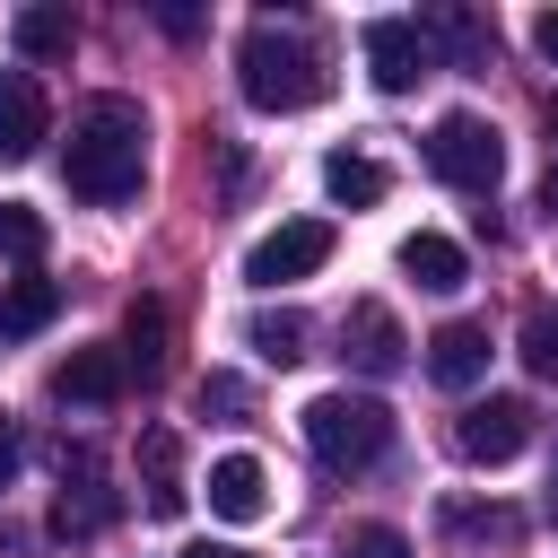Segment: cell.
<instances>
[{
  "instance_id": "6da1fadb",
  "label": "cell",
  "mask_w": 558,
  "mask_h": 558,
  "mask_svg": "<svg viewBox=\"0 0 558 558\" xmlns=\"http://www.w3.org/2000/svg\"><path fill=\"white\" fill-rule=\"evenodd\" d=\"M140 174H148V113L131 96H87L70 113V140H61V183L78 201L113 209L140 192Z\"/></svg>"
},
{
  "instance_id": "7a4b0ae2",
  "label": "cell",
  "mask_w": 558,
  "mask_h": 558,
  "mask_svg": "<svg viewBox=\"0 0 558 558\" xmlns=\"http://www.w3.org/2000/svg\"><path fill=\"white\" fill-rule=\"evenodd\" d=\"M235 87L262 113H305V105L331 96V70H323V52L296 17H253L244 44H235Z\"/></svg>"
},
{
  "instance_id": "3957f363",
  "label": "cell",
  "mask_w": 558,
  "mask_h": 558,
  "mask_svg": "<svg viewBox=\"0 0 558 558\" xmlns=\"http://www.w3.org/2000/svg\"><path fill=\"white\" fill-rule=\"evenodd\" d=\"M305 445H314V462L331 480H357V471H375L392 453V410L375 392H314L305 401Z\"/></svg>"
},
{
  "instance_id": "277c9868",
  "label": "cell",
  "mask_w": 558,
  "mask_h": 558,
  "mask_svg": "<svg viewBox=\"0 0 558 558\" xmlns=\"http://www.w3.org/2000/svg\"><path fill=\"white\" fill-rule=\"evenodd\" d=\"M427 166H436L453 192H497V174H506V140H497L480 113H445V122L427 131Z\"/></svg>"
},
{
  "instance_id": "5b68a950",
  "label": "cell",
  "mask_w": 558,
  "mask_h": 558,
  "mask_svg": "<svg viewBox=\"0 0 558 558\" xmlns=\"http://www.w3.org/2000/svg\"><path fill=\"white\" fill-rule=\"evenodd\" d=\"M331 262V227L323 218H288V227H270L253 253H244V279L253 288H288V279H314Z\"/></svg>"
},
{
  "instance_id": "8992f818",
  "label": "cell",
  "mask_w": 558,
  "mask_h": 558,
  "mask_svg": "<svg viewBox=\"0 0 558 558\" xmlns=\"http://www.w3.org/2000/svg\"><path fill=\"white\" fill-rule=\"evenodd\" d=\"M523 445H532V401H514V392H488V401H471L453 418V453L462 462H514Z\"/></svg>"
},
{
  "instance_id": "52a82bcc",
  "label": "cell",
  "mask_w": 558,
  "mask_h": 558,
  "mask_svg": "<svg viewBox=\"0 0 558 558\" xmlns=\"http://www.w3.org/2000/svg\"><path fill=\"white\" fill-rule=\"evenodd\" d=\"M366 78L384 87V96H401V87H418L427 78V44H418V17H366Z\"/></svg>"
},
{
  "instance_id": "ba28073f",
  "label": "cell",
  "mask_w": 558,
  "mask_h": 558,
  "mask_svg": "<svg viewBox=\"0 0 558 558\" xmlns=\"http://www.w3.org/2000/svg\"><path fill=\"white\" fill-rule=\"evenodd\" d=\"M418 44H427V52L445 44V61H453V70H471V78H488V70H497V26H488L480 9H427V17H418Z\"/></svg>"
},
{
  "instance_id": "9c48e42d",
  "label": "cell",
  "mask_w": 558,
  "mask_h": 558,
  "mask_svg": "<svg viewBox=\"0 0 558 558\" xmlns=\"http://www.w3.org/2000/svg\"><path fill=\"white\" fill-rule=\"evenodd\" d=\"M340 349H349V366H357V375H392V366L410 357V340H401L392 305H375V296H357V305L340 314Z\"/></svg>"
},
{
  "instance_id": "30bf717a",
  "label": "cell",
  "mask_w": 558,
  "mask_h": 558,
  "mask_svg": "<svg viewBox=\"0 0 558 558\" xmlns=\"http://www.w3.org/2000/svg\"><path fill=\"white\" fill-rule=\"evenodd\" d=\"M122 349H70L61 366H52V401H70V410H113L122 401Z\"/></svg>"
},
{
  "instance_id": "8fae6325",
  "label": "cell",
  "mask_w": 558,
  "mask_h": 558,
  "mask_svg": "<svg viewBox=\"0 0 558 558\" xmlns=\"http://www.w3.org/2000/svg\"><path fill=\"white\" fill-rule=\"evenodd\" d=\"M166 349H174V314H166V296H131V305H122V375L157 384V375H166Z\"/></svg>"
},
{
  "instance_id": "7c38bea8",
  "label": "cell",
  "mask_w": 558,
  "mask_h": 558,
  "mask_svg": "<svg viewBox=\"0 0 558 558\" xmlns=\"http://www.w3.org/2000/svg\"><path fill=\"white\" fill-rule=\"evenodd\" d=\"M44 87L26 78V70H0V166H26L35 148H44Z\"/></svg>"
},
{
  "instance_id": "4fadbf2b",
  "label": "cell",
  "mask_w": 558,
  "mask_h": 558,
  "mask_svg": "<svg viewBox=\"0 0 558 558\" xmlns=\"http://www.w3.org/2000/svg\"><path fill=\"white\" fill-rule=\"evenodd\" d=\"M262 506H270V471H262L253 453H218V462H209V514L253 523Z\"/></svg>"
},
{
  "instance_id": "5bb4252c",
  "label": "cell",
  "mask_w": 558,
  "mask_h": 558,
  "mask_svg": "<svg viewBox=\"0 0 558 558\" xmlns=\"http://www.w3.org/2000/svg\"><path fill=\"white\" fill-rule=\"evenodd\" d=\"M427 375H436L445 392L480 384V375H488V323H445V331L427 340Z\"/></svg>"
},
{
  "instance_id": "9a60e30c",
  "label": "cell",
  "mask_w": 558,
  "mask_h": 558,
  "mask_svg": "<svg viewBox=\"0 0 558 558\" xmlns=\"http://www.w3.org/2000/svg\"><path fill=\"white\" fill-rule=\"evenodd\" d=\"M113 514H122V497H113V488H105V480H96V471L78 462V480H61V506H52V532H61V541H87V532H105Z\"/></svg>"
},
{
  "instance_id": "2e32d148",
  "label": "cell",
  "mask_w": 558,
  "mask_h": 558,
  "mask_svg": "<svg viewBox=\"0 0 558 558\" xmlns=\"http://www.w3.org/2000/svg\"><path fill=\"white\" fill-rule=\"evenodd\" d=\"M323 192H331L340 209H375V201L392 192V174H384L366 148H331V157H323Z\"/></svg>"
},
{
  "instance_id": "e0dca14e",
  "label": "cell",
  "mask_w": 558,
  "mask_h": 558,
  "mask_svg": "<svg viewBox=\"0 0 558 558\" xmlns=\"http://www.w3.org/2000/svg\"><path fill=\"white\" fill-rule=\"evenodd\" d=\"M9 44H17L26 61H70V52H78V17H70V9H17V17H9Z\"/></svg>"
},
{
  "instance_id": "ac0fdd59",
  "label": "cell",
  "mask_w": 558,
  "mask_h": 558,
  "mask_svg": "<svg viewBox=\"0 0 558 558\" xmlns=\"http://www.w3.org/2000/svg\"><path fill=\"white\" fill-rule=\"evenodd\" d=\"M140 462H148V514H183V436L174 427H148L140 436Z\"/></svg>"
},
{
  "instance_id": "d6986e66",
  "label": "cell",
  "mask_w": 558,
  "mask_h": 558,
  "mask_svg": "<svg viewBox=\"0 0 558 558\" xmlns=\"http://www.w3.org/2000/svg\"><path fill=\"white\" fill-rule=\"evenodd\" d=\"M52 314H61V288H52V279H35V270H26V279H9V288H0V340H35Z\"/></svg>"
},
{
  "instance_id": "ffe728a7",
  "label": "cell",
  "mask_w": 558,
  "mask_h": 558,
  "mask_svg": "<svg viewBox=\"0 0 558 558\" xmlns=\"http://www.w3.org/2000/svg\"><path fill=\"white\" fill-rule=\"evenodd\" d=\"M244 349H253L262 366H296V357H305V314H296V305H262V314L244 323Z\"/></svg>"
},
{
  "instance_id": "44dd1931",
  "label": "cell",
  "mask_w": 558,
  "mask_h": 558,
  "mask_svg": "<svg viewBox=\"0 0 558 558\" xmlns=\"http://www.w3.org/2000/svg\"><path fill=\"white\" fill-rule=\"evenodd\" d=\"M401 270H410L418 288H436V296H445V288H462V244H453V235H436V227H418V235L401 244Z\"/></svg>"
},
{
  "instance_id": "7402d4cb",
  "label": "cell",
  "mask_w": 558,
  "mask_h": 558,
  "mask_svg": "<svg viewBox=\"0 0 558 558\" xmlns=\"http://www.w3.org/2000/svg\"><path fill=\"white\" fill-rule=\"evenodd\" d=\"M0 262H44V209H26V201H0Z\"/></svg>"
},
{
  "instance_id": "603a6c76",
  "label": "cell",
  "mask_w": 558,
  "mask_h": 558,
  "mask_svg": "<svg viewBox=\"0 0 558 558\" xmlns=\"http://www.w3.org/2000/svg\"><path fill=\"white\" fill-rule=\"evenodd\" d=\"M523 366H532L541 384H558V305H532V314H523Z\"/></svg>"
},
{
  "instance_id": "cb8c5ba5",
  "label": "cell",
  "mask_w": 558,
  "mask_h": 558,
  "mask_svg": "<svg viewBox=\"0 0 558 558\" xmlns=\"http://www.w3.org/2000/svg\"><path fill=\"white\" fill-rule=\"evenodd\" d=\"M340 558H410V532L401 523H349L340 532Z\"/></svg>"
},
{
  "instance_id": "d4e9b609",
  "label": "cell",
  "mask_w": 558,
  "mask_h": 558,
  "mask_svg": "<svg viewBox=\"0 0 558 558\" xmlns=\"http://www.w3.org/2000/svg\"><path fill=\"white\" fill-rule=\"evenodd\" d=\"M445 532H453V541H480V532H488V541H514L523 523H514V514H480V506H445Z\"/></svg>"
},
{
  "instance_id": "484cf974",
  "label": "cell",
  "mask_w": 558,
  "mask_h": 558,
  "mask_svg": "<svg viewBox=\"0 0 558 558\" xmlns=\"http://www.w3.org/2000/svg\"><path fill=\"white\" fill-rule=\"evenodd\" d=\"M201 410H244V384H235V375H209V384H201Z\"/></svg>"
},
{
  "instance_id": "4316f807",
  "label": "cell",
  "mask_w": 558,
  "mask_h": 558,
  "mask_svg": "<svg viewBox=\"0 0 558 558\" xmlns=\"http://www.w3.org/2000/svg\"><path fill=\"white\" fill-rule=\"evenodd\" d=\"M17 462H26V445H17V427H9V418H0V488H9V480H17Z\"/></svg>"
},
{
  "instance_id": "83f0119b",
  "label": "cell",
  "mask_w": 558,
  "mask_h": 558,
  "mask_svg": "<svg viewBox=\"0 0 558 558\" xmlns=\"http://www.w3.org/2000/svg\"><path fill=\"white\" fill-rule=\"evenodd\" d=\"M532 44H541V61H558V9H541V17H532Z\"/></svg>"
},
{
  "instance_id": "f1b7e54d",
  "label": "cell",
  "mask_w": 558,
  "mask_h": 558,
  "mask_svg": "<svg viewBox=\"0 0 558 558\" xmlns=\"http://www.w3.org/2000/svg\"><path fill=\"white\" fill-rule=\"evenodd\" d=\"M183 558H253V549H235V541H192Z\"/></svg>"
},
{
  "instance_id": "f546056e",
  "label": "cell",
  "mask_w": 558,
  "mask_h": 558,
  "mask_svg": "<svg viewBox=\"0 0 558 558\" xmlns=\"http://www.w3.org/2000/svg\"><path fill=\"white\" fill-rule=\"evenodd\" d=\"M541 209H549V218H558V166H549V174H541Z\"/></svg>"
},
{
  "instance_id": "4dcf8cb0",
  "label": "cell",
  "mask_w": 558,
  "mask_h": 558,
  "mask_svg": "<svg viewBox=\"0 0 558 558\" xmlns=\"http://www.w3.org/2000/svg\"><path fill=\"white\" fill-rule=\"evenodd\" d=\"M541 122H549V140H558V96H549V105H541Z\"/></svg>"
}]
</instances>
